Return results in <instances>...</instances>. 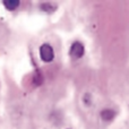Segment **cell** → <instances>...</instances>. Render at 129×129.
Wrapping results in <instances>:
<instances>
[{"label": "cell", "mask_w": 129, "mask_h": 129, "mask_svg": "<svg viewBox=\"0 0 129 129\" xmlns=\"http://www.w3.org/2000/svg\"><path fill=\"white\" fill-rule=\"evenodd\" d=\"M40 57L44 62H51L54 58L53 48H52L50 44H48V43L42 44L40 48Z\"/></svg>", "instance_id": "1"}, {"label": "cell", "mask_w": 129, "mask_h": 129, "mask_svg": "<svg viewBox=\"0 0 129 129\" xmlns=\"http://www.w3.org/2000/svg\"><path fill=\"white\" fill-rule=\"evenodd\" d=\"M70 57L73 59H79L84 56V45L80 42H74L69 50Z\"/></svg>", "instance_id": "2"}, {"label": "cell", "mask_w": 129, "mask_h": 129, "mask_svg": "<svg viewBox=\"0 0 129 129\" xmlns=\"http://www.w3.org/2000/svg\"><path fill=\"white\" fill-rule=\"evenodd\" d=\"M116 117V112L111 109H104L101 112V118L104 121H111Z\"/></svg>", "instance_id": "3"}, {"label": "cell", "mask_w": 129, "mask_h": 129, "mask_svg": "<svg viewBox=\"0 0 129 129\" xmlns=\"http://www.w3.org/2000/svg\"><path fill=\"white\" fill-rule=\"evenodd\" d=\"M19 5H20V2L18 0H5L4 1V6L8 10H15Z\"/></svg>", "instance_id": "4"}]
</instances>
